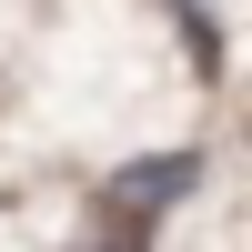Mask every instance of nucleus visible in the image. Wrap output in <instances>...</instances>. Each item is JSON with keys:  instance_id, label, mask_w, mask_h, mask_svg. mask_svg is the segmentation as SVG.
Wrapping results in <instances>:
<instances>
[{"instance_id": "f257e3e1", "label": "nucleus", "mask_w": 252, "mask_h": 252, "mask_svg": "<svg viewBox=\"0 0 252 252\" xmlns=\"http://www.w3.org/2000/svg\"><path fill=\"white\" fill-rule=\"evenodd\" d=\"M192 172H202L192 152H172V161H131V172H121L111 192H121V212L141 222V212H161V202H182V192H192Z\"/></svg>"}]
</instances>
